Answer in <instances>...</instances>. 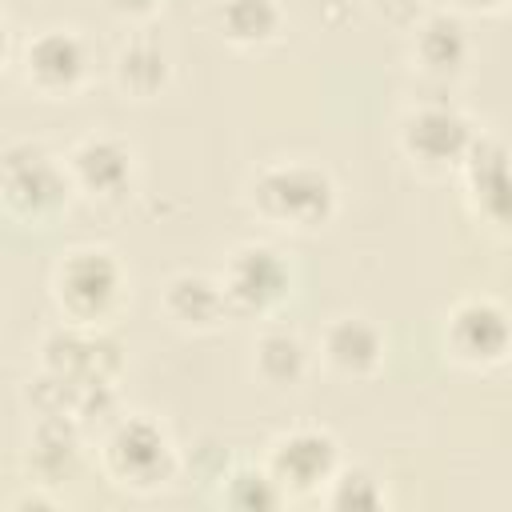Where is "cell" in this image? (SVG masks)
I'll return each instance as SVG.
<instances>
[{"label":"cell","mask_w":512,"mask_h":512,"mask_svg":"<svg viewBox=\"0 0 512 512\" xmlns=\"http://www.w3.org/2000/svg\"><path fill=\"white\" fill-rule=\"evenodd\" d=\"M472 128L460 112L452 108H420L404 120V148L408 156H416L420 164H464L468 148H472Z\"/></svg>","instance_id":"9"},{"label":"cell","mask_w":512,"mask_h":512,"mask_svg":"<svg viewBox=\"0 0 512 512\" xmlns=\"http://www.w3.org/2000/svg\"><path fill=\"white\" fill-rule=\"evenodd\" d=\"M36 464L44 468V472H60V468H68L72 464V456H76V432H72V424L64 420V416H48L44 424H40V432H36Z\"/></svg>","instance_id":"20"},{"label":"cell","mask_w":512,"mask_h":512,"mask_svg":"<svg viewBox=\"0 0 512 512\" xmlns=\"http://www.w3.org/2000/svg\"><path fill=\"white\" fill-rule=\"evenodd\" d=\"M220 32L236 44H264L280 28L276 0H220Z\"/></svg>","instance_id":"15"},{"label":"cell","mask_w":512,"mask_h":512,"mask_svg":"<svg viewBox=\"0 0 512 512\" xmlns=\"http://www.w3.org/2000/svg\"><path fill=\"white\" fill-rule=\"evenodd\" d=\"M224 500L236 508H276L284 500V484L268 468H236L228 476Z\"/></svg>","instance_id":"19"},{"label":"cell","mask_w":512,"mask_h":512,"mask_svg":"<svg viewBox=\"0 0 512 512\" xmlns=\"http://www.w3.org/2000/svg\"><path fill=\"white\" fill-rule=\"evenodd\" d=\"M72 176L96 196H120L132 180V152L112 136H88L72 152Z\"/></svg>","instance_id":"12"},{"label":"cell","mask_w":512,"mask_h":512,"mask_svg":"<svg viewBox=\"0 0 512 512\" xmlns=\"http://www.w3.org/2000/svg\"><path fill=\"white\" fill-rule=\"evenodd\" d=\"M268 472L284 484V492H312L336 476V440L320 428H296L272 444Z\"/></svg>","instance_id":"6"},{"label":"cell","mask_w":512,"mask_h":512,"mask_svg":"<svg viewBox=\"0 0 512 512\" xmlns=\"http://www.w3.org/2000/svg\"><path fill=\"white\" fill-rule=\"evenodd\" d=\"M104 460L120 484H136V488H156L172 476V444L164 428L152 424L148 416H132L116 424L104 444Z\"/></svg>","instance_id":"3"},{"label":"cell","mask_w":512,"mask_h":512,"mask_svg":"<svg viewBox=\"0 0 512 512\" xmlns=\"http://www.w3.org/2000/svg\"><path fill=\"white\" fill-rule=\"evenodd\" d=\"M304 364H308V352L300 344V336L292 332H268L260 336L256 344V368L268 384H296L304 376Z\"/></svg>","instance_id":"17"},{"label":"cell","mask_w":512,"mask_h":512,"mask_svg":"<svg viewBox=\"0 0 512 512\" xmlns=\"http://www.w3.org/2000/svg\"><path fill=\"white\" fill-rule=\"evenodd\" d=\"M288 264L280 260L276 248L268 244H244L232 252L228 260V272H224V292H228V304L236 308H248V312H264L272 308L276 300H284L288 292Z\"/></svg>","instance_id":"5"},{"label":"cell","mask_w":512,"mask_h":512,"mask_svg":"<svg viewBox=\"0 0 512 512\" xmlns=\"http://www.w3.org/2000/svg\"><path fill=\"white\" fill-rule=\"evenodd\" d=\"M48 376H60L68 384H108V376L120 364V348L108 336H88V332H56L48 344Z\"/></svg>","instance_id":"10"},{"label":"cell","mask_w":512,"mask_h":512,"mask_svg":"<svg viewBox=\"0 0 512 512\" xmlns=\"http://www.w3.org/2000/svg\"><path fill=\"white\" fill-rule=\"evenodd\" d=\"M116 12H124V16H144V12H152L160 0H108Z\"/></svg>","instance_id":"22"},{"label":"cell","mask_w":512,"mask_h":512,"mask_svg":"<svg viewBox=\"0 0 512 512\" xmlns=\"http://www.w3.org/2000/svg\"><path fill=\"white\" fill-rule=\"evenodd\" d=\"M448 344L468 364H496L512 348V320L492 300H464L448 316Z\"/></svg>","instance_id":"7"},{"label":"cell","mask_w":512,"mask_h":512,"mask_svg":"<svg viewBox=\"0 0 512 512\" xmlns=\"http://www.w3.org/2000/svg\"><path fill=\"white\" fill-rule=\"evenodd\" d=\"M116 76H120V84H124L128 92L148 96V92H156V88L164 84V76H168V56H164L160 44L136 40V44H128V48L120 52Z\"/></svg>","instance_id":"18"},{"label":"cell","mask_w":512,"mask_h":512,"mask_svg":"<svg viewBox=\"0 0 512 512\" xmlns=\"http://www.w3.org/2000/svg\"><path fill=\"white\" fill-rule=\"evenodd\" d=\"M120 264L100 248H76L56 268V300L72 320H100L120 300Z\"/></svg>","instance_id":"2"},{"label":"cell","mask_w":512,"mask_h":512,"mask_svg":"<svg viewBox=\"0 0 512 512\" xmlns=\"http://www.w3.org/2000/svg\"><path fill=\"white\" fill-rule=\"evenodd\" d=\"M464 172L476 212L496 228H512V156L496 140H472Z\"/></svg>","instance_id":"8"},{"label":"cell","mask_w":512,"mask_h":512,"mask_svg":"<svg viewBox=\"0 0 512 512\" xmlns=\"http://www.w3.org/2000/svg\"><path fill=\"white\" fill-rule=\"evenodd\" d=\"M164 308H168V316L180 320V324L208 328V324H216L220 312L228 308V292H224V284H216V280H208V276L184 272V276H176V280L168 284Z\"/></svg>","instance_id":"13"},{"label":"cell","mask_w":512,"mask_h":512,"mask_svg":"<svg viewBox=\"0 0 512 512\" xmlns=\"http://www.w3.org/2000/svg\"><path fill=\"white\" fill-rule=\"evenodd\" d=\"M28 80L44 92H68L80 84L84 76V64H88V52L80 44L76 32H64V28H48L40 32L32 44H28Z\"/></svg>","instance_id":"11"},{"label":"cell","mask_w":512,"mask_h":512,"mask_svg":"<svg viewBox=\"0 0 512 512\" xmlns=\"http://www.w3.org/2000/svg\"><path fill=\"white\" fill-rule=\"evenodd\" d=\"M336 508H380L384 504V488L376 476L368 472H340L332 480V496H328Z\"/></svg>","instance_id":"21"},{"label":"cell","mask_w":512,"mask_h":512,"mask_svg":"<svg viewBox=\"0 0 512 512\" xmlns=\"http://www.w3.org/2000/svg\"><path fill=\"white\" fill-rule=\"evenodd\" d=\"M464 4H476V8H504V4H512V0H464Z\"/></svg>","instance_id":"23"},{"label":"cell","mask_w":512,"mask_h":512,"mask_svg":"<svg viewBox=\"0 0 512 512\" xmlns=\"http://www.w3.org/2000/svg\"><path fill=\"white\" fill-rule=\"evenodd\" d=\"M68 196L64 172L32 144H12L4 152V200L28 220H48Z\"/></svg>","instance_id":"4"},{"label":"cell","mask_w":512,"mask_h":512,"mask_svg":"<svg viewBox=\"0 0 512 512\" xmlns=\"http://www.w3.org/2000/svg\"><path fill=\"white\" fill-rule=\"evenodd\" d=\"M324 356L340 368V372H352V376H360V372H372L376 364H380V356H384V340H380V332L368 324V320H336L332 328H328V336H324Z\"/></svg>","instance_id":"14"},{"label":"cell","mask_w":512,"mask_h":512,"mask_svg":"<svg viewBox=\"0 0 512 512\" xmlns=\"http://www.w3.org/2000/svg\"><path fill=\"white\" fill-rule=\"evenodd\" d=\"M252 192H256V208L268 220L292 224V228H316L336 208L332 176L312 164H276V168L260 172Z\"/></svg>","instance_id":"1"},{"label":"cell","mask_w":512,"mask_h":512,"mask_svg":"<svg viewBox=\"0 0 512 512\" xmlns=\"http://www.w3.org/2000/svg\"><path fill=\"white\" fill-rule=\"evenodd\" d=\"M416 56L428 72H456L468 56V36L456 16H432L416 36Z\"/></svg>","instance_id":"16"}]
</instances>
